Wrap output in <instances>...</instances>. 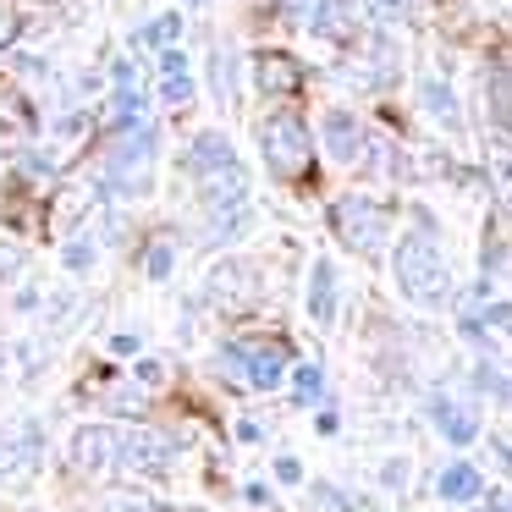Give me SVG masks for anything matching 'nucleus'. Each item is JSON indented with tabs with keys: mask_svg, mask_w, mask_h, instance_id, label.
Returning <instances> with one entry per match:
<instances>
[{
	"mask_svg": "<svg viewBox=\"0 0 512 512\" xmlns=\"http://www.w3.org/2000/svg\"><path fill=\"white\" fill-rule=\"evenodd\" d=\"M397 281L424 309H435L446 298V265H441V248H435L430 232H408L397 243Z\"/></svg>",
	"mask_w": 512,
	"mask_h": 512,
	"instance_id": "1",
	"label": "nucleus"
},
{
	"mask_svg": "<svg viewBox=\"0 0 512 512\" xmlns=\"http://www.w3.org/2000/svg\"><path fill=\"white\" fill-rule=\"evenodd\" d=\"M259 149H265V160H270V171L276 177H303L309 171V127L298 122V116H270L265 127H259Z\"/></svg>",
	"mask_w": 512,
	"mask_h": 512,
	"instance_id": "2",
	"label": "nucleus"
},
{
	"mask_svg": "<svg viewBox=\"0 0 512 512\" xmlns=\"http://www.w3.org/2000/svg\"><path fill=\"white\" fill-rule=\"evenodd\" d=\"M116 457H122V468H133V474H160V468H171V441L160 430H127L116 435Z\"/></svg>",
	"mask_w": 512,
	"mask_h": 512,
	"instance_id": "3",
	"label": "nucleus"
},
{
	"mask_svg": "<svg viewBox=\"0 0 512 512\" xmlns=\"http://www.w3.org/2000/svg\"><path fill=\"white\" fill-rule=\"evenodd\" d=\"M336 232H342V243H353L358 254H375L380 232H386V215L364 199H342L336 204Z\"/></svg>",
	"mask_w": 512,
	"mask_h": 512,
	"instance_id": "4",
	"label": "nucleus"
},
{
	"mask_svg": "<svg viewBox=\"0 0 512 512\" xmlns=\"http://www.w3.org/2000/svg\"><path fill=\"white\" fill-rule=\"evenodd\" d=\"M281 364H287V353H281L276 342L270 347H237V375H243L248 386H259V391L281 386Z\"/></svg>",
	"mask_w": 512,
	"mask_h": 512,
	"instance_id": "5",
	"label": "nucleus"
},
{
	"mask_svg": "<svg viewBox=\"0 0 512 512\" xmlns=\"http://www.w3.org/2000/svg\"><path fill=\"white\" fill-rule=\"evenodd\" d=\"M254 78H259V89H265V94H292L303 83V67L292 56H276V50H270V56L254 61Z\"/></svg>",
	"mask_w": 512,
	"mask_h": 512,
	"instance_id": "6",
	"label": "nucleus"
},
{
	"mask_svg": "<svg viewBox=\"0 0 512 512\" xmlns=\"http://www.w3.org/2000/svg\"><path fill=\"white\" fill-rule=\"evenodd\" d=\"M325 144H331V155L342 160V166H353V160L364 155V127H358L347 111H336L331 122H325Z\"/></svg>",
	"mask_w": 512,
	"mask_h": 512,
	"instance_id": "7",
	"label": "nucleus"
},
{
	"mask_svg": "<svg viewBox=\"0 0 512 512\" xmlns=\"http://www.w3.org/2000/svg\"><path fill=\"white\" fill-rule=\"evenodd\" d=\"M243 188H248V177H243V166H237V160L204 171V199H210V204H221V199L237 204V199H243Z\"/></svg>",
	"mask_w": 512,
	"mask_h": 512,
	"instance_id": "8",
	"label": "nucleus"
},
{
	"mask_svg": "<svg viewBox=\"0 0 512 512\" xmlns=\"http://www.w3.org/2000/svg\"><path fill=\"white\" fill-rule=\"evenodd\" d=\"M309 309H314V320L320 325H331V314H336V276H331V265H314V287H309Z\"/></svg>",
	"mask_w": 512,
	"mask_h": 512,
	"instance_id": "9",
	"label": "nucleus"
},
{
	"mask_svg": "<svg viewBox=\"0 0 512 512\" xmlns=\"http://www.w3.org/2000/svg\"><path fill=\"white\" fill-rule=\"evenodd\" d=\"M111 452H116V435L111 430H83L78 435V463L83 468H105V463H111Z\"/></svg>",
	"mask_w": 512,
	"mask_h": 512,
	"instance_id": "10",
	"label": "nucleus"
},
{
	"mask_svg": "<svg viewBox=\"0 0 512 512\" xmlns=\"http://www.w3.org/2000/svg\"><path fill=\"white\" fill-rule=\"evenodd\" d=\"M435 490H441L446 501H474V496H479V474H474L468 463H452V468L441 474V485H435Z\"/></svg>",
	"mask_w": 512,
	"mask_h": 512,
	"instance_id": "11",
	"label": "nucleus"
},
{
	"mask_svg": "<svg viewBox=\"0 0 512 512\" xmlns=\"http://www.w3.org/2000/svg\"><path fill=\"white\" fill-rule=\"evenodd\" d=\"M435 424H441L446 441H457V446L474 441V419H468L463 408H452V402H435Z\"/></svg>",
	"mask_w": 512,
	"mask_h": 512,
	"instance_id": "12",
	"label": "nucleus"
},
{
	"mask_svg": "<svg viewBox=\"0 0 512 512\" xmlns=\"http://www.w3.org/2000/svg\"><path fill=\"white\" fill-rule=\"evenodd\" d=\"M226 160H232V149H226V138L204 133L199 144H193V166H199V177H204V171H215V166H226Z\"/></svg>",
	"mask_w": 512,
	"mask_h": 512,
	"instance_id": "13",
	"label": "nucleus"
},
{
	"mask_svg": "<svg viewBox=\"0 0 512 512\" xmlns=\"http://www.w3.org/2000/svg\"><path fill=\"white\" fill-rule=\"evenodd\" d=\"M314 28H320L325 39H336V45H342V39H347V12H342V0H325V6H314Z\"/></svg>",
	"mask_w": 512,
	"mask_h": 512,
	"instance_id": "14",
	"label": "nucleus"
},
{
	"mask_svg": "<svg viewBox=\"0 0 512 512\" xmlns=\"http://www.w3.org/2000/svg\"><path fill=\"white\" fill-rule=\"evenodd\" d=\"M171 39H182V17L171 12V17H160V23H149L144 34H138V45H149V50H166Z\"/></svg>",
	"mask_w": 512,
	"mask_h": 512,
	"instance_id": "15",
	"label": "nucleus"
},
{
	"mask_svg": "<svg viewBox=\"0 0 512 512\" xmlns=\"http://www.w3.org/2000/svg\"><path fill=\"white\" fill-rule=\"evenodd\" d=\"M424 105H430L435 116H446V127L457 122V100H452V89H446V83H424Z\"/></svg>",
	"mask_w": 512,
	"mask_h": 512,
	"instance_id": "16",
	"label": "nucleus"
},
{
	"mask_svg": "<svg viewBox=\"0 0 512 512\" xmlns=\"http://www.w3.org/2000/svg\"><path fill=\"white\" fill-rule=\"evenodd\" d=\"M105 512H160L155 496H138V490H116L111 501H105Z\"/></svg>",
	"mask_w": 512,
	"mask_h": 512,
	"instance_id": "17",
	"label": "nucleus"
},
{
	"mask_svg": "<svg viewBox=\"0 0 512 512\" xmlns=\"http://www.w3.org/2000/svg\"><path fill=\"white\" fill-rule=\"evenodd\" d=\"M0 111L12 116V127H23V133H28V127H34V111H28V105L17 100V94L6 89V83H0Z\"/></svg>",
	"mask_w": 512,
	"mask_h": 512,
	"instance_id": "18",
	"label": "nucleus"
},
{
	"mask_svg": "<svg viewBox=\"0 0 512 512\" xmlns=\"http://www.w3.org/2000/svg\"><path fill=\"white\" fill-rule=\"evenodd\" d=\"M243 226H248V215H243V210H226V221L215 215V226H210V243H226V237H237Z\"/></svg>",
	"mask_w": 512,
	"mask_h": 512,
	"instance_id": "19",
	"label": "nucleus"
},
{
	"mask_svg": "<svg viewBox=\"0 0 512 512\" xmlns=\"http://www.w3.org/2000/svg\"><path fill=\"white\" fill-rule=\"evenodd\" d=\"M166 100H171V105H188V100H193L188 72H166Z\"/></svg>",
	"mask_w": 512,
	"mask_h": 512,
	"instance_id": "20",
	"label": "nucleus"
},
{
	"mask_svg": "<svg viewBox=\"0 0 512 512\" xmlns=\"http://www.w3.org/2000/svg\"><path fill=\"white\" fill-rule=\"evenodd\" d=\"M149 276H155V281L171 276V243H155V248H149Z\"/></svg>",
	"mask_w": 512,
	"mask_h": 512,
	"instance_id": "21",
	"label": "nucleus"
},
{
	"mask_svg": "<svg viewBox=\"0 0 512 512\" xmlns=\"http://www.w3.org/2000/svg\"><path fill=\"white\" fill-rule=\"evenodd\" d=\"M314 397H320V369L303 364L298 369V402H314Z\"/></svg>",
	"mask_w": 512,
	"mask_h": 512,
	"instance_id": "22",
	"label": "nucleus"
},
{
	"mask_svg": "<svg viewBox=\"0 0 512 512\" xmlns=\"http://www.w3.org/2000/svg\"><path fill=\"white\" fill-rule=\"evenodd\" d=\"M67 265H72V270H89V265H94V243H72V248H67Z\"/></svg>",
	"mask_w": 512,
	"mask_h": 512,
	"instance_id": "23",
	"label": "nucleus"
},
{
	"mask_svg": "<svg viewBox=\"0 0 512 512\" xmlns=\"http://www.w3.org/2000/svg\"><path fill=\"white\" fill-rule=\"evenodd\" d=\"M12 39H17V17L6 12V6H0V50L12 45Z\"/></svg>",
	"mask_w": 512,
	"mask_h": 512,
	"instance_id": "24",
	"label": "nucleus"
},
{
	"mask_svg": "<svg viewBox=\"0 0 512 512\" xmlns=\"http://www.w3.org/2000/svg\"><path fill=\"white\" fill-rule=\"evenodd\" d=\"M276 474H281V479H287V485H298V479H303V468H298V463H292V457H281V463H276Z\"/></svg>",
	"mask_w": 512,
	"mask_h": 512,
	"instance_id": "25",
	"label": "nucleus"
},
{
	"mask_svg": "<svg viewBox=\"0 0 512 512\" xmlns=\"http://www.w3.org/2000/svg\"><path fill=\"white\" fill-rule=\"evenodd\" d=\"M375 17H386V23H391V17H402V0H375Z\"/></svg>",
	"mask_w": 512,
	"mask_h": 512,
	"instance_id": "26",
	"label": "nucleus"
},
{
	"mask_svg": "<svg viewBox=\"0 0 512 512\" xmlns=\"http://www.w3.org/2000/svg\"><path fill=\"white\" fill-rule=\"evenodd\" d=\"M0 276H6V281L17 276V254H12V248H0Z\"/></svg>",
	"mask_w": 512,
	"mask_h": 512,
	"instance_id": "27",
	"label": "nucleus"
},
{
	"mask_svg": "<svg viewBox=\"0 0 512 512\" xmlns=\"http://www.w3.org/2000/svg\"><path fill=\"white\" fill-rule=\"evenodd\" d=\"M111 78L122 83V89H133V67H127V61H116V67H111Z\"/></svg>",
	"mask_w": 512,
	"mask_h": 512,
	"instance_id": "28",
	"label": "nucleus"
},
{
	"mask_svg": "<svg viewBox=\"0 0 512 512\" xmlns=\"http://www.w3.org/2000/svg\"><path fill=\"white\" fill-rule=\"evenodd\" d=\"M138 380H144V386H160V364H138Z\"/></svg>",
	"mask_w": 512,
	"mask_h": 512,
	"instance_id": "29",
	"label": "nucleus"
},
{
	"mask_svg": "<svg viewBox=\"0 0 512 512\" xmlns=\"http://www.w3.org/2000/svg\"><path fill=\"white\" fill-rule=\"evenodd\" d=\"M188 6H199V0H188Z\"/></svg>",
	"mask_w": 512,
	"mask_h": 512,
	"instance_id": "30",
	"label": "nucleus"
}]
</instances>
